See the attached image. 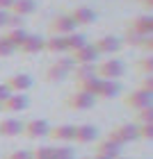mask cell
<instances>
[{"label": "cell", "mask_w": 153, "mask_h": 159, "mask_svg": "<svg viewBox=\"0 0 153 159\" xmlns=\"http://www.w3.org/2000/svg\"><path fill=\"white\" fill-rule=\"evenodd\" d=\"M107 141L116 143V146H126L130 141H137L140 139V134H137V125L135 123H121V125H116L114 129H110V134L105 136Z\"/></svg>", "instance_id": "6da1fadb"}, {"label": "cell", "mask_w": 153, "mask_h": 159, "mask_svg": "<svg viewBox=\"0 0 153 159\" xmlns=\"http://www.w3.org/2000/svg\"><path fill=\"white\" fill-rule=\"evenodd\" d=\"M123 73H126V64L121 59H105L103 64L96 66V75L101 80H116L119 82V77H123Z\"/></svg>", "instance_id": "7a4b0ae2"}, {"label": "cell", "mask_w": 153, "mask_h": 159, "mask_svg": "<svg viewBox=\"0 0 153 159\" xmlns=\"http://www.w3.org/2000/svg\"><path fill=\"white\" fill-rule=\"evenodd\" d=\"M73 68H76L73 59H71V57H62V59H57L53 66H48V70H46V80H48V82H62V80L67 77Z\"/></svg>", "instance_id": "3957f363"}, {"label": "cell", "mask_w": 153, "mask_h": 159, "mask_svg": "<svg viewBox=\"0 0 153 159\" xmlns=\"http://www.w3.org/2000/svg\"><path fill=\"white\" fill-rule=\"evenodd\" d=\"M48 30H50V37H67V34L76 32V23L69 14H62V16H55L50 20Z\"/></svg>", "instance_id": "277c9868"}, {"label": "cell", "mask_w": 153, "mask_h": 159, "mask_svg": "<svg viewBox=\"0 0 153 159\" xmlns=\"http://www.w3.org/2000/svg\"><path fill=\"white\" fill-rule=\"evenodd\" d=\"M96 105V98L89 96V93H82V91H73L71 96L67 98V107L73 111H87Z\"/></svg>", "instance_id": "5b68a950"}, {"label": "cell", "mask_w": 153, "mask_h": 159, "mask_svg": "<svg viewBox=\"0 0 153 159\" xmlns=\"http://www.w3.org/2000/svg\"><path fill=\"white\" fill-rule=\"evenodd\" d=\"M30 107V98L25 93H12L7 100L0 102V111H7V114H16V111H23Z\"/></svg>", "instance_id": "8992f818"}, {"label": "cell", "mask_w": 153, "mask_h": 159, "mask_svg": "<svg viewBox=\"0 0 153 159\" xmlns=\"http://www.w3.org/2000/svg\"><path fill=\"white\" fill-rule=\"evenodd\" d=\"M48 132H50V125L43 118H32L23 125V134L27 139H43V136H48Z\"/></svg>", "instance_id": "52a82bcc"}, {"label": "cell", "mask_w": 153, "mask_h": 159, "mask_svg": "<svg viewBox=\"0 0 153 159\" xmlns=\"http://www.w3.org/2000/svg\"><path fill=\"white\" fill-rule=\"evenodd\" d=\"M94 48H96L98 55H114V52H119V50L123 48V41L119 37L107 34V37H101L96 43H94Z\"/></svg>", "instance_id": "ba28073f"}, {"label": "cell", "mask_w": 153, "mask_h": 159, "mask_svg": "<svg viewBox=\"0 0 153 159\" xmlns=\"http://www.w3.org/2000/svg\"><path fill=\"white\" fill-rule=\"evenodd\" d=\"M151 93H146V91H133V93H128L126 96V100H123V105L128 107V109H135V111H140V109H144V107H151Z\"/></svg>", "instance_id": "9c48e42d"}, {"label": "cell", "mask_w": 153, "mask_h": 159, "mask_svg": "<svg viewBox=\"0 0 153 159\" xmlns=\"http://www.w3.org/2000/svg\"><path fill=\"white\" fill-rule=\"evenodd\" d=\"M5 84L9 86V91H12V93H25V91H30V89H32L34 80L27 75V73H16V75H12L9 80H7Z\"/></svg>", "instance_id": "30bf717a"}, {"label": "cell", "mask_w": 153, "mask_h": 159, "mask_svg": "<svg viewBox=\"0 0 153 159\" xmlns=\"http://www.w3.org/2000/svg\"><path fill=\"white\" fill-rule=\"evenodd\" d=\"M128 30L140 34V37H151L153 34V18H151V14L149 16H135L133 20H130Z\"/></svg>", "instance_id": "8fae6325"}, {"label": "cell", "mask_w": 153, "mask_h": 159, "mask_svg": "<svg viewBox=\"0 0 153 159\" xmlns=\"http://www.w3.org/2000/svg\"><path fill=\"white\" fill-rule=\"evenodd\" d=\"M98 139V129L94 127V125H89V123H85V125H78L76 127V132H73V141L76 143H94Z\"/></svg>", "instance_id": "7c38bea8"}, {"label": "cell", "mask_w": 153, "mask_h": 159, "mask_svg": "<svg viewBox=\"0 0 153 159\" xmlns=\"http://www.w3.org/2000/svg\"><path fill=\"white\" fill-rule=\"evenodd\" d=\"M71 59H73V64H94L98 59V52H96V48H94L91 43H85L80 50L71 52Z\"/></svg>", "instance_id": "4fadbf2b"}, {"label": "cell", "mask_w": 153, "mask_h": 159, "mask_svg": "<svg viewBox=\"0 0 153 159\" xmlns=\"http://www.w3.org/2000/svg\"><path fill=\"white\" fill-rule=\"evenodd\" d=\"M18 50H21L23 55H37V52H41V50H43V39L39 37V34H27L25 41L18 46Z\"/></svg>", "instance_id": "5bb4252c"}, {"label": "cell", "mask_w": 153, "mask_h": 159, "mask_svg": "<svg viewBox=\"0 0 153 159\" xmlns=\"http://www.w3.org/2000/svg\"><path fill=\"white\" fill-rule=\"evenodd\" d=\"M69 16L73 18L76 25H91L94 20H96V11L89 9V7H76V9L71 11Z\"/></svg>", "instance_id": "9a60e30c"}, {"label": "cell", "mask_w": 153, "mask_h": 159, "mask_svg": "<svg viewBox=\"0 0 153 159\" xmlns=\"http://www.w3.org/2000/svg\"><path fill=\"white\" fill-rule=\"evenodd\" d=\"M96 157H105V159H119L121 157V148L116 146V143L112 141H98V146H96Z\"/></svg>", "instance_id": "2e32d148"}, {"label": "cell", "mask_w": 153, "mask_h": 159, "mask_svg": "<svg viewBox=\"0 0 153 159\" xmlns=\"http://www.w3.org/2000/svg\"><path fill=\"white\" fill-rule=\"evenodd\" d=\"M73 132H76V125H57V127H50L48 136L55 141L69 143V141H73Z\"/></svg>", "instance_id": "e0dca14e"}, {"label": "cell", "mask_w": 153, "mask_h": 159, "mask_svg": "<svg viewBox=\"0 0 153 159\" xmlns=\"http://www.w3.org/2000/svg\"><path fill=\"white\" fill-rule=\"evenodd\" d=\"M23 134V123L16 118H2L0 120V136H18Z\"/></svg>", "instance_id": "ac0fdd59"}, {"label": "cell", "mask_w": 153, "mask_h": 159, "mask_svg": "<svg viewBox=\"0 0 153 159\" xmlns=\"http://www.w3.org/2000/svg\"><path fill=\"white\" fill-rule=\"evenodd\" d=\"M37 9V0H14V5L9 7V14H16V16L25 18Z\"/></svg>", "instance_id": "d6986e66"}, {"label": "cell", "mask_w": 153, "mask_h": 159, "mask_svg": "<svg viewBox=\"0 0 153 159\" xmlns=\"http://www.w3.org/2000/svg\"><path fill=\"white\" fill-rule=\"evenodd\" d=\"M119 93H121V84L116 82V80H103V82H101V89H98V96H96V98L110 100V98H116Z\"/></svg>", "instance_id": "ffe728a7"}, {"label": "cell", "mask_w": 153, "mask_h": 159, "mask_svg": "<svg viewBox=\"0 0 153 159\" xmlns=\"http://www.w3.org/2000/svg\"><path fill=\"white\" fill-rule=\"evenodd\" d=\"M126 43L128 46H133V48H144V50H149L151 52V48H153V39L151 37H140V34H135V32H126Z\"/></svg>", "instance_id": "44dd1931"}, {"label": "cell", "mask_w": 153, "mask_h": 159, "mask_svg": "<svg viewBox=\"0 0 153 159\" xmlns=\"http://www.w3.org/2000/svg\"><path fill=\"white\" fill-rule=\"evenodd\" d=\"M101 80L98 75H94V77H87V80H82V82H78V91H82V93H89V96H94L96 98L98 96V89H101Z\"/></svg>", "instance_id": "7402d4cb"}, {"label": "cell", "mask_w": 153, "mask_h": 159, "mask_svg": "<svg viewBox=\"0 0 153 159\" xmlns=\"http://www.w3.org/2000/svg\"><path fill=\"white\" fill-rule=\"evenodd\" d=\"M76 75V82H82L87 77H94L96 75V64H76V68L71 70Z\"/></svg>", "instance_id": "603a6c76"}, {"label": "cell", "mask_w": 153, "mask_h": 159, "mask_svg": "<svg viewBox=\"0 0 153 159\" xmlns=\"http://www.w3.org/2000/svg\"><path fill=\"white\" fill-rule=\"evenodd\" d=\"M43 50L53 55H60V52H67V43H64V37H50V39H43Z\"/></svg>", "instance_id": "cb8c5ba5"}, {"label": "cell", "mask_w": 153, "mask_h": 159, "mask_svg": "<svg viewBox=\"0 0 153 159\" xmlns=\"http://www.w3.org/2000/svg\"><path fill=\"white\" fill-rule=\"evenodd\" d=\"M64 43H67V50L76 52V50H80L87 43V39H85V34H80V32H71V34L64 37Z\"/></svg>", "instance_id": "d4e9b609"}, {"label": "cell", "mask_w": 153, "mask_h": 159, "mask_svg": "<svg viewBox=\"0 0 153 159\" xmlns=\"http://www.w3.org/2000/svg\"><path fill=\"white\" fill-rule=\"evenodd\" d=\"M25 37H27L25 27H14V30H9V32L5 34V39L9 41V43H12V46L16 48V50H18V46H21V43L25 41Z\"/></svg>", "instance_id": "484cf974"}, {"label": "cell", "mask_w": 153, "mask_h": 159, "mask_svg": "<svg viewBox=\"0 0 153 159\" xmlns=\"http://www.w3.org/2000/svg\"><path fill=\"white\" fill-rule=\"evenodd\" d=\"M76 152L71 146H60V148H53V159H73Z\"/></svg>", "instance_id": "4316f807"}, {"label": "cell", "mask_w": 153, "mask_h": 159, "mask_svg": "<svg viewBox=\"0 0 153 159\" xmlns=\"http://www.w3.org/2000/svg\"><path fill=\"white\" fill-rule=\"evenodd\" d=\"M32 159H53V148L50 146H41L37 150H32Z\"/></svg>", "instance_id": "83f0119b"}, {"label": "cell", "mask_w": 153, "mask_h": 159, "mask_svg": "<svg viewBox=\"0 0 153 159\" xmlns=\"http://www.w3.org/2000/svg\"><path fill=\"white\" fill-rule=\"evenodd\" d=\"M137 68H140L144 75H153V57L149 55V57H144V59H140L137 61Z\"/></svg>", "instance_id": "f1b7e54d"}, {"label": "cell", "mask_w": 153, "mask_h": 159, "mask_svg": "<svg viewBox=\"0 0 153 159\" xmlns=\"http://www.w3.org/2000/svg\"><path fill=\"white\" fill-rule=\"evenodd\" d=\"M137 120H140V125L153 123V107H144V109H140V111H137Z\"/></svg>", "instance_id": "f546056e"}, {"label": "cell", "mask_w": 153, "mask_h": 159, "mask_svg": "<svg viewBox=\"0 0 153 159\" xmlns=\"http://www.w3.org/2000/svg\"><path fill=\"white\" fill-rule=\"evenodd\" d=\"M14 52H16V48H14L5 37H0V57H12Z\"/></svg>", "instance_id": "4dcf8cb0"}, {"label": "cell", "mask_w": 153, "mask_h": 159, "mask_svg": "<svg viewBox=\"0 0 153 159\" xmlns=\"http://www.w3.org/2000/svg\"><path fill=\"white\" fill-rule=\"evenodd\" d=\"M137 134H140V139L151 141V139H153V123H146V125H137Z\"/></svg>", "instance_id": "1f68e13d"}, {"label": "cell", "mask_w": 153, "mask_h": 159, "mask_svg": "<svg viewBox=\"0 0 153 159\" xmlns=\"http://www.w3.org/2000/svg\"><path fill=\"white\" fill-rule=\"evenodd\" d=\"M5 27H9V30H14V27H23V18L16 16V14H9L7 16V25Z\"/></svg>", "instance_id": "d6a6232c"}, {"label": "cell", "mask_w": 153, "mask_h": 159, "mask_svg": "<svg viewBox=\"0 0 153 159\" xmlns=\"http://www.w3.org/2000/svg\"><path fill=\"white\" fill-rule=\"evenodd\" d=\"M140 91H146V93H151V96H153V77H151V75H144V77H142Z\"/></svg>", "instance_id": "836d02e7"}, {"label": "cell", "mask_w": 153, "mask_h": 159, "mask_svg": "<svg viewBox=\"0 0 153 159\" xmlns=\"http://www.w3.org/2000/svg\"><path fill=\"white\" fill-rule=\"evenodd\" d=\"M7 159H32L30 150H14V152L7 155Z\"/></svg>", "instance_id": "e575fe53"}, {"label": "cell", "mask_w": 153, "mask_h": 159, "mask_svg": "<svg viewBox=\"0 0 153 159\" xmlns=\"http://www.w3.org/2000/svg\"><path fill=\"white\" fill-rule=\"evenodd\" d=\"M12 96V91H9V86H7L5 82H0V102H2V100H7Z\"/></svg>", "instance_id": "d590c367"}, {"label": "cell", "mask_w": 153, "mask_h": 159, "mask_svg": "<svg viewBox=\"0 0 153 159\" xmlns=\"http://www.w3.org/2000/svg\"><path fill=\"white\" fill-rule=\"evenodd\" d=\"M12 5H14V0H0V11H9Z\"/></svg>", "instance_id": "8d00e7d4"}, {"label": "cell", "mask_w": 153, "mask_h": 159, "mask_svg": "<svg viewBox=\"0 0 153 159\" xmlns=\"http://www.w3.org/2000/svg\"><path fill=\"white\" fill-rule=\"evenodd\" d=\"M7 16H9V11H0V27L7 25Z\"/></svg>", "instance_id": "74e56055"}, {"label": "cell", "mask_w": 153, "mask_h": 159, "mask_svg": "<svg viewBox=\"0 0 153 159\" xmlns=\"http://www.w3.org/2000/svg\"><path fill=\"white\" fill-rule=\"evenodd\" d=\"M91 159H105V157H96V155H94V157H91Z\"/></svg>", "instance_id": "f35d334b"}, {"label": "cell", "mask_w": 153, "mask_h": 159, "mask_svg": "<svg viewBox=\"0 0 153 159\" xmlns=\"http://www.w3.org/2000/svg\"><path fill=\"white\" fill-rule=\"evenodd\" d=\"M89 159H91V157H89Z\"/></svg>", "instance_id": "ab89813d"}]
</instances>
